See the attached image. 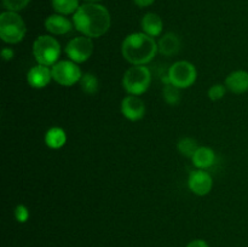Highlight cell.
Returning a JSON list of instances; mask_svg holds the SVG:
<instances>
[{
  "label": "cell",
  "mask_w": 248,
  "mask_h": 247,
  "mask_svg": "<svg viewBox=\"0 0 248 247\" xmlns=\"http://www.w3.org/2000/svg\"><path fill=\"white\" fill-rule=\"evenodd\" d=\"M74 28L91 39L101 38L109 31L111 24L108 9L98 2H85L73 15Z\"/></svg>",
  "instance_id": "6da1fadb"
},
{
  "label": "cell",
  "mask_w": 248,
  "mask_h": 247,
  "mask_svg": "<svg viewBox=\"0 0 248 247\" xmlns=\"http://www.w3.org/2000/svg\"><path fill=\"white\" fill-rule=\"evenodd\" d=\"M157 52L159 48L155 39L143 31L130 34L121 44L124 58L132 65L148 64L154 60Z\"/></svg>",
  "instance_id": "7a4b0ae2"
},
{
  "label": "cell",
  "mask_w": 248,
  "mask_h": 247,
  "mask_svg": "<svg viewBox=\"0 0 248 247\" xmlns=\"http://www.w3.org/2000/svg\"><path fill=\"white\" fill-rule=\"evenodd\" d=\"M26 23L18 12L4 11L0 15V38L4 43L14 45L26 36Z\"/></svg>",
  "instance_id": "3957f363"
},
{
  "label": "cell",
  "mask_w": 248,
  "mask_h": 247,
  "mask_svg": "<svg viewBox=\"0 0 248 247\" xmlns=\"http://www.w3.org/2000/svg\"><path fill=\"white\" fill-rule=\"evenodd\" d=\"M152 84V72L147 65H132L123 77V87L128 94L140 96Z\"/></svg>",
  "instance_id": "277c9868"
},
{
  "label": "cell",
  "mask_w": 248,
  "mask_h": 247,
  "mask_svg": "<svg viewBox=\"0 0 248 247\" xmlns=\"http://www.w3.org/2000/svg\"><path fill=\"white\" fill-rule=\"evenodd\" d=\"M33 55L38 64L51 65L58 62L61 56V45L55 36L48 34L38 36L33 44Z\"/></svg>",
  "instance_id": "5b68a950"
},
{
  "label": "cell",
  "mask_w": 248,
  "mask_h": 247,
  "mask_svg": "<svg viewBox=\"0 0 248 247\" xmlns=\"http://www.w3.org/2000/svg\"><path fill=\"white\" fill-rule=\"evenodd\" d=\"M170 82L178 89H188L193 86L198 77V70L193 63L188 61H177L169 68Z\"/></svg>",
  "instance_id": "8992f818"
},
{
  "label": "cell",
  "mask_w": 248,
  "mask_h": 247,
  "mask_svg": "<svg viewBox=\"0 0 248 247\" xmlns=\"http://www.w3.org/2000/svg\"><path fill=\"white\" fill-rule=\"evenodd\" d=\"M52 79L62 86H73L80 81L82 77L81 69L73 61H58L51 67Z\"/></svg>",
  "instance_id": "52a82bcc"
},
{
  "label": "cell",
  "mask_w": 248,
  "mask_h": 247,
  "mask_svg": "<svg viewBox=\"0 0 248 247\" xmlns=\"http://www.w3.org/2000/svg\"><path fill=\"white\" fill-rule=\"evenodd\" d=\"M93 52V41L89 36H77L68 41L65 53L70 61L75 63H84L89 60Z\"/></svg>",
  "instance_id": "ba28073f"
},
{
  "label": "cell",
  "mask_w": 248,
  "mask_h": 247,
  "mask_svg": "<svg viewBox=\"0 0 248 247\" xmlns=\"http://www.w3.org/2000/svg\"><path fill=\"white\" fill-rule=\"evenodd\" d=\"M188 186L191 193L198 196H206L213 188V179L206 170L191 171L188 178Z\"/></svg>",
  "instance_id": "9c48e42d"
},
{
  "label": "cell",
  "mask_w": 248,
  "mask_h": 247,
  "mask_svg": "<svg viewBox=\"0 0 248 247\" xmlns=\"http://www.w3.org/2000/svg\"><path fill=\"white\" fill-rule=\"evenodd\" d=\"M121 114L130 121H138L144 118L145 104L140 96L128 94L121 101Z\"/></svg>",
  "instance_id": "30bf717a"
},
{
  "label": "cell",
  "mask_w": 248,
  "mask_h": 247,
  "mask_svg": "<svg viewBox=\"0 0 248 247\" xmlns=\"http://www.w3.org/2000/svg\"><path fill=\"white\" fill-rule=\"evenodd\" d=\"M51 80H52V73L51 68H48L47 65H34L27 74V81L33 89H44L50 84Z\"/></svg>",
  "instance_id": "8fae6325"
},
{
  "label": "cell",
  "mask_w": 248,
  "mask_h": 247,
  "mask_svg": "<svg viewBox=\"0 0 248 247\" xmlns=\"http://www.w3.org/2000/svg\"><path fill=\"white\" fill-rule=\"evenodd\" d=\"M74 23L67 18V16L55 14L45 19V29L52 35H64L72 31Z\"/></svg>",
  "instance_id": "7c38bea8"
},
{
  "label": "cell",
  "mask_w": 248,
  "mask_h": 247,
  "mask_svg": "<svg viewBox=\"0 0 248 247\" xmlns=\"http://www.w3.org/2000/svg\"><path fill=\"white\" fill-rule=\"evenodd\" d=\"M228 91L235 94H242L248 92V72L247 70H235L227 77L224 82Z\"/></svg>",
  "instance_id": "4fadbf2b"
},
{
  "label": "cell",
  "mask_w": 248,
  "mask_h": 247,
  "mask_svg": "<svg viewBox=\"0 0 248 247\" xmlns=\"http://www.w3.org/2000/svg\"><path fill=\"white\" fill-rule=\"evenodd\" d=\"M140 27H142L143 33L155 38V36L161 35L162 31H164V22H162L161 17L155 12H147L142 17Z\"/></svg>",
  "instance_id": "5bb4252c"
},
{
  "label": "cell",
  "mask_w": 248,
  "mask_h": 247,
  "mask_svg": "<svg viewBox=\"0 0 248 247\" xmlns=\"http://www.w3.org/2000/svg\"><path fill=\"white\" fill-rule=\"evenodd\" d=\"M157 48L161 55L171 57L178 53L181 48V39L174 33H166L157 41Z\"/></svg>",
  "instance_id": "9a60e30c"
},
{
  "label": "cell",
  "mask_w": 248,
  "mask_h": 247,
  "mask_svg": "<svg viewBox=\"0 0 248 247\" xmlns=\"http://www.w3.org/2000/svg\"><path fill=\"white\" fill-rule=\"evenodd\" d=\"M193 165L199 170H207L216 162V153L210 147H199L191 157Z\"/></svg>",
  "instance_id": "2e32d148"
},
{
  "label": "cell",
  "mask_w": 248,
  "mask_h": 247,
  "mask_svg": "<svg viewBox=\"0 0 248 247\" xmlns=\"http://www.w3.org/2000/svg\"><path fill=\"white\" fill-rule=\"evenodd\" d=\"M67 143V133L62 127H51L45 133V144L51 149H61Z\"/></svg>",
  "instance_id": "e0dca14e"
},
{
  "label": "cell",
  "mask_w": 248,
  "mask_h": 247,
  "mask_svg": "<svg viewBox=\"0 0 248 247\" xmlns=\"http://www.w3.org/2000/svg\"><path fill=\"white\" fill-rule=\"evenodd\" d=\"M53 10L56 14L64 15H74L80 7L79 0H51Z\"/></svg>",
  "instance_id": "ac0fdd59"
},
{
  "label": "cell",
  "mask_w": 248,
  "mask_h": 247,
  "mask_svg": "<svg viewBox=\"0 0 248 247\" xmlns=\"http://www.w3.org/2000/svg\"><path fill=\"white\" fill-rule=\"evenodd\" d=\"M80 86L81 90L86 94L90 96H93L98 92L99 89V81L97 79L96 75H93L92 73H86V74H82L81 79H80Z\"/></svg>",
  "instance_id": "d6986e66"
},
{
  "label": "cell",
  "mask_w": 248,
  "mask_h": 247,
  "mask_svg": "<svg viewBox=\"0 0 248 247\" xmlns=\"http://www.w3.org/2000/svg\"><path fill=\"white\" fill-rule=\"evenodd\" d=\"M198 148V142H196V139H194V138L191 137L181 138V139L178 140V143H177V149H178V152L181 153L183 156L190 157V159L193 157V155L195 154Z\"/></svg>",
  "instance_id": "ffe728a7"
},
{
  "label": "cell",
  "mask_w": 248,
  "mask_h": 247,
  "mask_svg": "<svg viewBox=\"0 0 248 247\" xmlns=\"http://www.w3.org/2000/svg\"><path fill=\"white\" fill-rule=\"evenodd\" d=\"M162 97L169 106H178L181 102V89L172 84L164 85Z\"/></svg>",
  "instance_id": "44dd1931"
},
{
  "label": "cell",
  "mask_w": 248,
  "mask_h": 247,
  "mask_svg": "<svg viewBox=\"0 0 248 247\" xmlns=\"http://www.w3.org/2000/svg\"><path fill=\"white\" fill-rule=\"evenodd\" d=\"M31 0H2V6L6 9V11L18 12L21 10L26 9L28 6Z\"/></svg>",
  "instance_id": "7402d4cb"
},
{
  "label": "cell",
  "mask_w": 248,
  "mask_h": 247,
  "mask_svg": "<svg viewBox=\"0 0 248 247\" xmlns=\"http://www.w3.org/2000/svg\"><path fill=\"white\" fill-rule=\"evenodd\" d=\"M227 90L228 89L225 87V85H222V84L212 85V86L208 89L207 96L211 101H213V102L219 101V99H222L223 97L225 96V92H227Z\"/></svg>",
  "instance_id": "603a6c76"
},
{
  "label": "cell",
  "mask_w": 248,
  "mask_h": 247,
  "mask_svg": "<svg viewBox=\"0 0 248 247\" xmlns=\"http://www.w3.org/2000/svg\"><path fill=\"white\" fill-rule=\"evenodd\" d=\"M15 218L18 223H26L29 219V210L24 205H17L15 208Z\"/></svg>",
  "instance_id": "cb8c5ba5"
},
{
  "label": "cell",
  "mask_w": 248,
  "mask_h": 247,
  "mask_svg": "<svg viewBox=\"0 0 248 247\" xmlns=\"http://www.w3.org/2000/svg\"><path fill=\"white\" fill-rule=\"evenodd\" d=\"M15 52L11 47H4L1 50V57L4 61H11L14 58Z\"/></svg>",
  "instance_id": "d4e9b609"
},
{
  "label": "cell",
  "mask_w": 248,
  "mask_h": 247,
  "mask_svg": "<svg viewBox=\"0 0 248 247\" xmlns=\"http://www.w3.org/2000/svg\"><path fill=\"white\" fill-rule=\"evenodd\" d=\"M186 247H210V246H208V244L205 241V240L196 239L189 242V244L186 245Z\"/></svg>",
  "instance_id": "484cf974"
},
{
  "label": "cell",
  "mask_w": 248,
  "mask_h": 247,
  "mask_svg": "<svg viewBox=\"0 0 248 247\" xmlns=\"http://www.w3.org/2000/svg\"><path fill=\"white\" fill-rule=\"evenodd\" d=\"M135 4L140 7H148L155 1V0H133Z\"/></svg>",
  "instance_id": "4316f807"
},
{
  "label": "cell",
  "mask_w": 248,
  "mask_h": 247,
  "mask_svg": "<svg viewBox=\"0 0 248 247\" xmlns=\"http://www.w3.org/2000/svg\"><path fill=\"white\" fill-rule=\"evenodd\" d=\"M84 1H86V2H99L101 0H84Z\"/></svg>",
  "instance_id": "83f0119b"
}]
</instances>
